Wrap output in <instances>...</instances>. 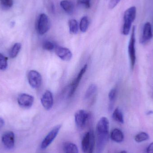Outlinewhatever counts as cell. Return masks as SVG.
I'll use <instances>...</instances> for the list:
<instances>
[{
  "instance_id": "1",
  "label": "cell",
  "mask_w": 153,
  "mask_h": 153,
  "mask_svg": "<svg viewBox=\"0 0 153 153\" xmlns=\"http://www.w3.org/2000/svg\"><path fill=\"white\" fill-rule=\"evenodd\" d=\"M109 122L105 117H102L99 120L96 126V131L98 135V148L102 150L108 141L109 137Z\"/></svg>"
},
{
  "instance_id": "2",
  "label": "cell",
  "mask_w": 153,
  "mask_h": 153,
  "mask_svg": "<svg viewBox=\"0 0 153 153\" xmlns=\"http://www.w3.org/2000/svg\"><path fill=\"white\" fill-rule=\"evenodd\" d=\"M136 8L132 6L126 11L124 15V25L122 33L124 35H128L131 29L132 23L136 16Z\"/></svg>"
},
{
  "instance_id": "3",
  "label": "cell",
  "mask_w": 153,
  "mask_h": 153,
  "mask_svg": "<svg viewBox=\"0 0 153 153\" xmlns=\"http://www.w3.org/2000/svg\"><path fill=\"white\" fill-rule=\"evenodd\" d=\"M95 140L93 131L91 130L84 136L82 141V148L84 153H93L94 150Z\"/></svg>"
},
{
  "instance_id": "4",
  "label": "cell",
  "mask_w": 153,
  "mask_h": 153,
  "mask_svg": "<svg viewBox=\"0 0 153 153\" xmlns=\"http://www.w3.org/2000/svg\"><path fill=\"white\" fill-rule=\"evenodd\" d=\"M50 22L48 16L45 13H41L38 18L36 30L38 33L43 35L49 30L50 28Z\"/></svg>"
},
{
  "instance_id": "5",
  "label": "cell",
  "mask_w": 153,
  "mask_h": 153,
  "mask_svg": "<svg viewBox=\"0 0 153 153\" xmlns=\"http://www.w3.org/2000/svg\"><path fill=\"white\" fill-rule=\"evenodd\" d=\"M135 27L134 26L132 28V34L128 47V52L131 62V69L133 70L136 61L135 48Z\"/></svg>"
},
{
  "instance_id": "6",
  "label": "cell",
  "mask_w": 153,
  "mask_h": 153,
  "mask_svg": "<svg viewBox=\"0 0 153 153\" xmlns=\"http://www.w3.org/2000/svg\"><path fill=\"white\" fill-rule=\"evenodd\" d=\"M61 125H58L55 127L46 136L45 139L43 140L41 145V149H46L54 140L55 138L57 136L61 129Z\"/></svg>"
},
{
  "instance_id": "7",
  "label": "cell",
  "mask_w": 153,
  "mask_h": 153,
  "mask_svg": "<svg viewBox=\"0 0 153 153\" xmlns=\"http://www.w3.org/2000/svg\"><path fill=\"white\" fill-rule=\"evenodd\" d=\"M28 81L30 85L34 89L39 88L42 83V76L38 72L30 71L27 76Z\"/></svg>"
},
{
  "instance_id": "8",
  "label": "cell",
  "mask_w": 153,
  "mask_h": 153,
  "mask_svg": "<svg viewBox=\"0 0 153 153\" xmlns=\"http://www.w3.org/2000/svg\"><path fill=\"white\" fill-rule=\"evenodd\" d=\"M89 117L88 112L83 110H80L75 114V121L77 127L79 129L83 128Z\"/></svg>"
},
{
  "instance_id": "9",
  "label": "cell",
  "mask_w": 153,
  "mask_h": 153,
  "mask_svg": "<svg viewBox=\"0 0 153 153\" xmlns=\"http://www.w3.org/2000/svg\"><path fill=\"white\" fill-rule=\"evenodd\" d=\"M34 98L32 95L27 94H21L18 98V102L21 108L28 109L31 108L34 102Z\"/></svg>"
},
{
  "instance_id": "10",
  "label": "cell",
  "mask_w": 153,
  "mask_h": 153,
  "mask_svg": "<svg viewBox=\"0 0 153 153\" xmlns=\"http://www.w3.org/2000/svg\"><path fill=\"white\" fill-rule=\"evenodd\" d=\"M42 106L47 111L52 109L53 104V99L52 92L49 91H46L42 95L41 98Z\"/></svg>"
},
{
  "instance_id": "11",
  "label": "cell",
  "mask_w": 153,
  "mask_h": 153,
  "mask_svg": "<svg viewBox=\"0 0 153 153\" xmlns=\"http://www.w3.org/2000/svg\"><path fill=\"white\" fill-rule=\"evenodd\" d=\"M2 142L4 146L8 149H12L14 146L15 136L12 131H7L3 134Z\"/></svg>"
},
{
  "instance_id": "12",
  "label": "cell",
  "mask_w": 153,
  "mask_h": 153,
  "mask_svg": "<svg viewBox=\"0 0 153 153\" xmlns=\"http://www.w3.org/2000/svg\"><path fill=\"white\" fill-rule=\"evenodd\" d=\"M55 53L56 55L63 61H70L72 58L71 52L68 48L62 47H57L56 48Z\"/></svg>"
},
{
  "instance_id": "13",
  "label": "cell",
  "mask_w": 153,
  "mask_h": 153,
  "mask_svg": "<svg viewBox=\"0 0 153 153\" xmlns=\"http://www.w3.org/2000/svg\"><path fill=\"white\" fill-rule=\"evenodd\" d=\"M87 67L88 66H87V65H85L82 67V68L81 69V71L78 73V75H77L76 78L72 83L71 85V91H70V93H69V96L70 97L72 96L76 91V89H77V87L79 85V83H80L82 76H83L84 74H85V71H86V70H87Z\"/></svg>"
},
{
  "instance_id": "14",
  "label": "cell",
  "mask_w": 153,
  "mask_h": 153,
  "mask_svg": "<svg viewBox=\"0 0 153 153\" xmlns=\"http://www.w3.org/2000/svg\"><path fill=\"white\" fill-rule=\"evenodd\" d=\"M153 34L152 32V25L149 22H147L144 26L143 36L141 38L140 42L144 44L150 40L152 38Z\"/></svg>"
},
{
  "instance_id": "15",
  "label": "cell",
  "mask_w": 153,
  "mask_h": 153,
  "mask_svg": "<svg viewBox=\"0 0 153 153\" xmlns=\"http://www.w3.org/2000/svg\"><path fill=\"white\" fill-rule=\"evenodd\" d=\"M111 138L116 143H121L124 140V134L122 131L118 128L113 129L111 133Z\"/></svg>"
},
{
  "instance_id": "16",
  "label": "cell",
  "mask_w": 153,
  "mask_h": 153,
  "mask_svg": "<svg viewBox=\"0 0 153 153\" xmlns=\"http://www.w3.org/2000/svg\"><path fill=\"white\" fill-rule=\"evenodd\" d=\"M60 5L64 10L69 14L73 12L74 5L72 2L69 0H63L60 2Z\"/></svg>"
},
{
  "instance_id": "17",
  "label": "cell",
  "mask_w": 153,
  "mask_h": 153,
  "mask_svg": "<svg viewBox=\"0 0 153 153\" xmlns=\"http://www.w3.org/2000/svg\"><path fill=\"white\" fill-rule=\"evenodd\" d=\"M64 149L65 153H78L77 146L73 143L67 142L64 144Z\"/></svg>"
},
{
  "instance_id": "18",
  "label": "cell",
  "mask_w": 153,
  "mask_h": 153,
  "mask_svg": "<svg viewBox=\"0 0 153 153\" xmlns=\"http://www.w3.org/2000/svg\"><path fill=\"white\" fill-rule=\"evenodd\" d=\"M21 49V44L17 43L14 44L11 48L9 53L10 57L11 58H14L19 54Z\"/></svg>"
},
{
  "instance_id": "19",
  "label": "cell",
  "mask_w": 153,
  "mask_h": 153,
  "mask_svg": "<svg viewBox=\"0 0 153 153\" xmlns=\"http://www.w3.org/2000/svg\"><path fill=\"white\" fill-rule=\"evenodd\" d=\"M69 28L71 33L72 34H77L79 29L78 22L76 20L72 19L69 21Z\"/></svg>"
},
{
  "instance_id": "20",
  "label": "cell",
  "mask_w": 153,
  "mask_h": 153,
  "mask_svg": "<svg viewBox=\"0 0 153 153\" xmlns=\"http://www.w3.org/2000/svg\"><path fill=\"white\" fill-rule=\"evenodd\" d=\"M112 118L115 121H117V122H119L121 124L124 123V120L123 114L118 108H117L114 110L113 114H112Z\"/></svg>"
},
{
  "instance_id": "21",
  "label": "cell",
  "mask_w": 153,
  "mask_h": 153,
  "mask_svg": "<svg viewBox=\"0 0 153 153\" xmlns=\"http://www.w3.org/2000/svg\"><path fill=\"white\" fill-rule=\"evenodd\" d=\"M89 24V22L88 17L87 16L83 17L81 19L80 25H79V27H80L81 31L82 32H86L88 29Z\"/></svg>"
},
{
  "instance_id": "22",
  "label": "cell",
  "mask_w": 153,
  "mask_h": 153,
  "mask_svg": "<svg viewBox=\"0 0 153 153\" xmlns=\"http://www.w3.org/2000/svg\"><path fill=\"white\" fill-rule=\"evenodd\" d=\"M97 91V86L95 84L91 85L86 91L84 98L85 99H88L91 97Z\"/></svg>"
},
{
  "instance_id": "23",
  "label": "cell",
  "mask_w": 153,
  "mask_h": 153,
  "mask_svg": "<svg viewBox=\"0 0 153 153\" xmlns=\"http://www.w3.org/2000/svg\"><path fill=\"white\" fill-rule=\"evenodd\" d=\"M13 4V0H0V6L4 10L10 9Z\"/></svg>"
},
{
  "instance_id": "24",
  "label": "cell",
  "mask_w": 153,
  "mask_h": 153,
  "mask_svg": "<svg viewBox=\"0 0 153 153\" xmlns=\"http://www.w3.org/2000/svg\"><path fill=\"white\" fill-rule=\"evenodd\" d=\"M149 138V135L145 132L139 133L135 137V140L136 142L139 143L146 141V140H148Z\"/></svg>"
},
{
  "instance_id": "25",
  "label": "cell",
  "mask_w": 153,
  "mask_h": 153,
  "mask_svg": "<svg viewBox=\"0 0 153 153\" xmlns=\"http://www.w3.org/2000/svg\"><path fill=\"white\" fill-rule=\"evenodd\" d=\"M116 94H117V91L115 89L111 90L110 91L109 93L108 98L110 102L109 105L110 109H112L113 108V102L115 101Z\"/></svg>"
},
{
  "instance_id": "26",
  "label": "cell",
  "mask_w": 153,
  "mask_h": 153,
  "mask_svg": "<svg viewBox=\"0 0 153 153\" xmlns=\"http://www.w3.org/2000/svg\"><path fill=\"white\" fill-rule=\"evenodd\" d=\"M8 59L1 53H0V70H6L8 66Z\"/></svg>"
},
{
  "instance_id": "27",
  "label": "cell",
  "mask_w": 153,
  "mask_h": 153,
  "mask_svg": "<svg viewBox=\"0 0 153 153\" xmlns=\"http://www.w3.org/2000/svg\"><path fill=\"white\" fill-rule=\"evenodd\" d=\"M55 48L54 44L49 41H46L43 44V48L48 51H51Z\"/></svg>"
},
{
  "instance_id": "28",
  "label": "cell",
  "mask_w": 153,
  "mask_h": 153,
  "mask_svg": "<svg viewBox=\"0 0 153 153\" xmlns=\"http://www.w3.org/2000/svg\"><path fill=\"white\" fill-rule=\"evenodd\" d=\"M77 4L83 5L86 9H89L91 7V0H77Z\"/></svg>"
},
{
  "instance_id": "29",
  "label": "cell",
  "mask_w": 153,
  "mask_h": 153,
  "mask_svg": "<svg viewBox=\"0 0 153 153\" xmlns=\"http://www.w3.org/2000/svg\"><path fill=\"white\" fill-rule=\"evenodd\" d=\"M121 0H110L109 4L108 7L110 9H113L118 4Z\"/></svg>"
},
{
  "instance_id": "30",
  "label": "cell",
  "mask_w": 153,
  "mask_h": 153,
  "mask_svg": "<svg viewBox=\"0 0 153 153\" xmlns=\"http://www.w3.org/2000/svg\"><path fill=\"white\" fill-rule=\"evenodd\" d=\"M146 153H153V143H152L147 147Z\"/></svg>"
},
{
  "instance_id": "31",
  "label": "cell",
  "mask_w": 153,
  "mask_h": 153,
  "mask_svg": "<svg viewBox=\"0 0 153 153\" xmlns=\"http://www.w3.org/2000/svg\"><path fill=\"white\" fill-rule=\"evenodd\" d=\"M4 125V121L2 118L0 117V128L2 127Z\"/></svg>"
},
{
  "instance_id": "32",
  "label": "cell",
  "mask_w": 153,
  "mask_h": 153,
  "mask_svg": "<svg viewBox=\"0 0 153 153\" xmlns=\"http://www.w3.org/2000/svg\"><path fill=\"white\" fill-rule=\"evenodd\" d=\"M118 153H127V152L126 151H121V152H120Z\"/></svg>"
}]
</instances>
